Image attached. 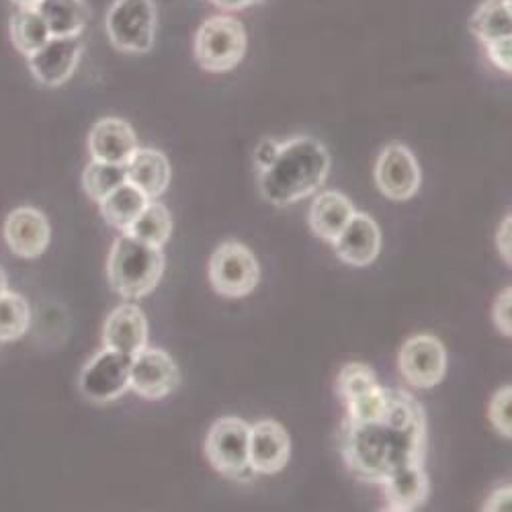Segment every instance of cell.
I'll return each mask as SVG.
<instances>
[{"label":"cell","mask_w":512,"mask_h":512,"mask_svg":"<svg viewBox=\"0 0 512 512\" xmlns=\"http://www.w3.org/2000/svg\"><path fill=\"white\" fill-rule=\"evenodd\" d=\"M510 406H512V388H510V386L500 388V390L494 394V398H492V402H490V406H488V416H490L492 426H494V429H496L502 437H506V439L512 437Z\"/></svg>","instance_id":"29"},{"label":"cell","mask_w":512,"mask_h":512,"mask_svg":"<svg viewBox=\"0 0 512 512\" xmlns=\"http://www.w3.org/2000/svg\"><path fill=\"white\" fill-rule=\"evenodd\" d=\"M355 216L351 199L338 191L320 193L310 207V228L324 242H334Z\"/></svg>","instance_id":"21"},{"label":"cell","mask_w":512,"mask_h":512,"mask_svg":"<svg viewBox=\"0 0 512 512\" xmlns=\"http://www.w3.org/2000/svg\"><path fill=\"white\" fill-rule=\"evenodd\" d=\"M52 37L44 17L35 7H19L11 19V39L23 56L35 54Z\"/></svg>","instance_id":"26"},{"label":"cell","mask_w":512,"mask_h":512,"mask_svg":"<svg viewBox=\"0 0 512 512\" xmlns=\"http://www.w3.org/2000/svg\"><path fill=\"white\" fill-rule=\"evenodd\" d=\"M123 234H130L146 244L162 248L168 242L170 234H173V216H170L166 205L158 203L156 199H150L146 207L140 211V216Z\"/></svg>","instance_id":"25"},{"label":"cell","mask_w":512,"mask_h":512,"mask_svg":"<svg viewBox=\"0 0 512 512\" xmlns=\"http://www.w3.org/2000/svg\"><path fill=\"white\" fill-rule=\"evenodd\" d=\"M351 476L381 484L396 469L422 463L426 453V416L422 406L402 390H388L383 406L361 420H345L338 435Z\"/></svg>","instance_id":"1"},{"label":"cell","mask_w":512,"mask_h":512,"mask_svg":"<svg viewBox=\"0 0 512 512\" xmlns=\"http://www.w3.org/2000/svg\"><path fill=\"white\" fill-rule=\"evenodd\" d=\"M388 498V510H416L429 498L431 484L422 463L404 465L379 484Z\"/></svg>","instance_id":"19"},{"label":"cell","mask_w":512,"mask_h":512,"mask_svg":"<svg viewBox=\"0 0 512 512\" xmlns=\"http://www.w3.org/2000/svg\"><path fill=\"white\" fill-rule=\"evenodd\" d=\"M250 424L236 416H224L207 433L205 457L211 467L234 482H250L254 472L248 461Z\"/></svg>","instance_id":"5"},{"label":"cell","mask_w":512,"mask_h":512,"mask_svg":"<svg viewBox=\"0 0 512 512\" xmlns=\"http://www.w3.org/2000/svg\"><path fill=\"white\" fill-rule=\"evenodd\" d=\"M3 234L9 248L21 259H37L50 246L52 228L44 213L25 205L9 213Z\"/></svg>","instance_id":"15"},{"label":"cell","mask_w":512,"mask_h":512,"mask_svg":"<svg viewBox=\"0 0 512 512\" xmlns=\"http://www.w3.org/2000/svg\"><path fill=\"white\" fill-rule=\"evenodd\" d=\"M420 166L416 156L402 144L383 148L375 164L377 189L392 201H408L420 189Z\"/></svg>","instance_id":"11"},{"label":"cell","mask_w":512,"mask_h":512,"mask_svg":"<svg viewBox=\"0 0 512 512\" xmlns=\"http://www.w3.org/2000/svg\"><path fill=\"white\" fill-rule=\"evenodd\" d=\"M330 170V154L318 140L310 136L281 142L275 160L259 173V189L263 197L285 207L314 195L326 181Z\"/></svg>","instance_id":"2"},{"label":"cell","mask_w":512,"mask_h":512,"mask_svg":"<svg viewBox=\"0 0 512 512\" xmlns=\"http://www.w3.org/2000/svg\"><path fill=\"white\" fill-rule=\"evenodd\" d=\"M35 9L44 17L52 37L82 35L91 17L84 0H37Z\"/></svg>","instance_id":"22"},{"label":"cell","mask_w":512,"mask_h":512,"mask_svg":"<svg viewBox=\"0 0 512 512\" xmlns=\"http://www.w3.org/2000/svg\"><path fill=\"white\" fill-rule=\"evenodd\" d=\"M105 349L123 353L127 357L138 355L148 347V320L136 304H123L115 308L103 326Z\"/></svg>","instance_id":"16"},{"label":"cell","mask_w":512,"mask_h":512,"mask_svg":"<svg viewBox=\"0 0 512 512\" xmlns=\"http://www.w3.org/2000/svg\"><path fill=\"white\" fill-rule=\"evenodd\" d=\"M31 324V310L23 295L5 291L0 295V343L21 338Z\"/></svg>","instance_id":"28"},{"label":"cell","mask_w":512,"mask_h":512,"mask_svg":"<svg viewBox=\"0 0 512 512\" xmlns=\"http://www.w3.org/2000/svg\"><path fill=\"white\" fill-rule=\"evenodd\" d=\"M164 273V252L160 246L146 244L130 234L115 240L107 277L111 287L125 300H140L156 289Z\"/></svg>","instance_id":"3"},{"label":"cell","mask_w":512,"mask_h":512,"mask_svg":"<svg viewBox=\"0 0 512 512\" xmlns=\"http://www.w3.org/2000/svg\"><path fill=\"white\" fill-rule=\"evenodd\" d=\"M82 48L84 46L80 35L50 37L44 46L27 58L29 70L44 87H62L74 74L82 56Z\"/></svg>","instance_id":"13"},{"label":"cell","mask_w":512,"mask_h":512,"mask_svg":"<svg viewBox=\"0 0 512 512\" xmlns=\"http://www.w3.org/2000/svg\"><path fill=\"white\" fill-rule=\"evenodd\" d=\"M512 289L506 287L498 297L494 304V326L498 328L500 334L504 336H512Z\"/></svg>","instance_id":"30"},{"label":"cell","mask_w":512,"mask_h":512,"mask_svg":"<svg viewBox=\"0 0 512 512\" xmlns=\"http://www.w3.org/2000/svg\"><path fill=\"white\" fill-rule=\"evenodd\" d=\"M486 52L496 68L510 74V70H512V37H502V39L492 41V44H486Z\"/></svg>","instance_id":"31"},{"label":"cell","mask_w":512,"mask_h":512,"mask_svg":"<svg viewBox=\"0 0 512 512\" xmlns=\"http://www.w3.org/2000/svg\"><path fill=\"white\" fill-rule=\"evenodd\" d=\"M127 183L138 187L148 199H158L170 185V170L168 158L154 148H138L134 156L125 164Z\"/></svg>","instance_id":"20"},{"label":"cell","mask_w":512,"mask_h":512,"mask_svg":"<svg viewBox=\"0 0 512 512\" xmlns=\"http://www.w3.org/2000/svg\"><path fill=\"white\" fill-rule=\"evenodd\" d=\"M279 148H281V142H275L271 138L261 140V144L256 146V150H254V164H256V168H259V170L267 168L275 160Z\"/></svg>","instance_id":"32"},{"label":"cell","mask_w":512,"mask_h":512,"mask_svg":"<svg viewBox=\"0 0 512 512\" xmlns=\"http://www.w3.org/2000/svg\"><path fill=\"white\" fill-rule=\"evenodd\" d=\"M332 244L336 256L343 263L351 267H367L377 259L381 250V232L371 216L355 211L351 222Z\"/></svg>","instance_id":"17"},{"label":"cell","mask_w":512,"mask_h":512,"mask_svg":"<svg viewBox=\"0 0 512 512\" xmlns=\"http://www.w3.org/2000/svg\"><path fill=\"white\" fill-rule=\"evenodd\" d=\"M123 183H127L125 164L93 160L87 168H84L82 187L95 203H101L109 193H113Z\"/></svg>","instance_id":"27"},{"label":"cell","mask_w":512,"mask_h":512,"mask_svg":"<svg viewBox=\"0 0 512 512\" xmlns=\"http://www.w3.org/2000/svg\"><path fill=\"white\" fill-rule=\"evenodd\" d=\"M261 279V267L252 250L236 240H228L213 250L209 259V283L224 297H246Z\"/></svg>","instance_id":"7"},{"label":"cell","mask_w":512,"mask_h":512,"mask_svg":"<svg viewBox=\"0 0 512 512\" xmlns=\"http://www.w3.org/2000/svg\"><path fill=\"white\" fill-rule=\"evenodd\" d=\"M211 3L224 11H242L254 5H263L267 0H211Z\"/></svg>","instance_id":"35"},{"label":"cell","mask_w":512,"mask_h":512,"mask_svg":"<svg viewBox=\"0 0 512 512\" xmlns=\"http://www.w3.org/2000/svg\"><path fill=\"white\" fill-rule=\"evenodd\" d=\"M17 7H35L37 0H11Z\"/></svg>","instance_id":"37"},{"label":"cell","mask_w":512,"mask_h":512,"mask_svg":"<svg viewBox=\"0 0 512 512\" xmlns=\"http://www.w3.org/2000/svg\"><path fill=\"white\" fill-rule=\"evenodd\" d=\"M105 29L111 44L127 54H146L156 39V5L154 0H115Z\"/></svg>","instance_id":"6"},{"label":"cell","mask_w":512,"mask_h":512,"mask_svg":"<svg viewBox=\"0 0 512 512\" xmlns=\"http://www.w3.org/2000/svg\"><path fill=\"white\" fill-rule=\"evenodd\" d=\"M148 201L150 199L138 187H134L132 183H123L99 203V209L103 220L109 226L125 232L140 216V211L146 207Z\"/></svg>","instance_id":"23"},{"label":"cell","mask_w":512,"mask_h":512,"mask_svg":"<svg viewBox=\"0 0 512 512\" xmlns=\"http://www.w3.org/2000/svg\"><path fill=\"white\" fill-rule=\"evenodd\" d=\"M510 486H504V488H498L490 498L488 502L484 504V510L488 512H496V510H510Z\"/></svg>","instance_id":"34"},{"label":"cell","mask_w":512,"mask_h":512,"mask_svg":"<svg viewBox=\"0 0 512 512\" xmlns=\"http://www.w3.org/2000/svg\"><path fill=\"white\" fill-rule=\"evenodd\" d=\"M246 46V29L238 19L228 15L209 17L195 35V60L205 72H230L242 62Z\"/></svg>","instance_id":"4"},{"label":"cell","mask_w":512,"mask_h":512,"mask_svg":"<svg viewBox=\"0 0 512 512\" xmlns=\"http://www.w3.org/2000/svg\"><path fill=\"white\" fill-rule=\"evenodd\" d=\"M398 365L400 375L412 388H435L447 373L445 345L433 334H416L404 343L398 357Z\"/></svg>","instance_id":"9"},{"label":"cell","mask_w":512,"mask_h":512,"mask_svg":"<svg viewBox=\"0 0 512 512\" xmlns=\"http://www.w3.org/2000/svg\"><path fill=\"white\" fill-rule=\"evenodd\" d=\"M291 441L277 420H261L250 426L248 461L254 474H277L287 465Z\"/></svg>","instance_id":"14"},{"label":"cell","mask_w":512,"mask_h":512,"mask_svg":"<svg viewBox=\"0 0 512 512\" xmlns=\"http://www.w3.org/2000/svg\"><path fill=\"white\" fill-rule=\"evenodd\" d=\"M336 390L347 406L349 420H361L375 414L388 396V388L381 386L373 369L365 363H349L340 369Z\"/></svg>","instance_id":"12"},{"label":"cell","mask_w":512,"mask_h":512,"mask_svg":"<svg viewBox=\"0 0 512 512\" xmlns=\"http://www.w3.org/2000/svg\"><path fill=\"white\" fill-rule=\"evenodd\" d=\"M510 242H512V222H510V216L504 218L502 226L498 228L496 232V246H498V252L504 259V263L510 267L512 265V248H510Z\"/></svg>","instance_id":"33"},{"label":"cell","mask_w":512,"mask_h":512,"mask_svg":"<svg viewBox=\"0 0 512 512\" xmlns=\"http://www.w3.org/2000/svg\"><path fill=\"white\" fill-rule=\"evenodd\" d=\"M7 291V275L3 271V267H0V295H3Z\"/></svg>","instance_id":"36"},{"label":"cell","mask_w":512,"mask_h":512,"mask_svg":"<svg viewBox=\"0 0 512 512\" xmlns=\"http://www.w3.org/2000/svg\"><path fill=\"white\" fill-rule=\"evenodd\" d=\"M469 31H472L484 46L502 37H512L510 0H484L472 15V19H469Z\"/></svg>","instance_id":"24"},{"label":"cell","mask_w":512,"mask_h":512,"mask_svg":"<svg viewBox=\"0 0 512 512\" xmlns=\"http://www.w3.org/2000/svg\"><path fill=\"white\" fill-rule=\"evenodd\" d=\"M130 367L132 357L103 349L84 365L78 388L84 398L95 404L115 402L130 390Z\"/></svg>","instance_id":"8"},{"label":"cell","mask_w":512,"mask_h":512,"mask_svg":"<svg viewBox=\"0 0 512 512\" xmlns=\"http://www.w3.org/2000/svg\"><path fill=\"white\" fill-rule=\"evenodd\" d=\"M138 148L134 127L119 117H105L97 121L89 134V152L93 160L127 164Z\"/></svg>","instance_id":"18"},{"label":"cell","mask_w":512,"mask_h":512,"mask_svg":"<svg viewBox=\"0 0 512 512\" xmlns=\"http://www.w3.org/2000/svg\"><path fill=\"white\" fill-rule=\"evenodd\" d=\"M181 383V371L175 359L162 349H142L132 357L130 390L144 400H162L173 394Z\"/></svg>","instance_id":"10"}]
</instances>
